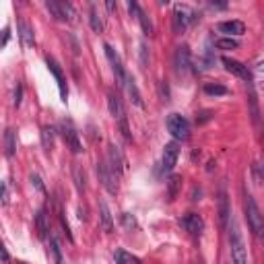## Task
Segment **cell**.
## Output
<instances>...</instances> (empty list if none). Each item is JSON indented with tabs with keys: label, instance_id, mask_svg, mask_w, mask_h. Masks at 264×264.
Returning <instances> with one entry per match:
<instances>
[{
	"label": "cell",
	"instance_id": "cell-45",
	"mask_svg": "<svg viewBox=\"0 0 264 264\" xmlns=\"http://www.w3.org/2000/svg\"><path fill=\"white\" fill-rule=\"evenodd\" d=\"M106 7H108V11H116V9H118V5H116V3H108Z\"/></svg>",
	"mask_w": 264,
	"mask_h": 264
},
{
	"label": "cell",
	"instance_id": "cell-25",
	"mask_svg": "<svg viewBox=\"0 0 264 264\" xmlns=\"http://www.w3.org/2000/svg\"><path fill=\"white\" fill-rule=\"evenodd\" d=\"M54 139H56V128L54 126H44L42 128V145L46 151L54 149Z\"/></svg>",
	"mask_w": 264,
	"mask_h": 264
},
{
	"label": "cell",
	"instance_id": "cell-24",
	"mask_svg": "<svg viewBox=\"0 0 264 264\" xmlns=\"http://www.w3.org/2000/svg\"><path fill=\"white\" fill-rule=\"evenodd\" d=\"M124 87L128 89V95H130V99H132V104L139 106V108H143V106H145V104H143V97H141V93H139V89H137L135 79H132L130 75L126 77V85H124Z\"/></svg>",
	"mask_w": 264,
	"mask_h": 264
},
{
	"label": "cell",
	"instance_id": "cell-28",
	"mask_svg": "<svg viewBox=\"0 0 264 264\" xmlns=\"http://www.w3.org/2000/svg\"><path fill=\"white\" fill-rule=\"evenodd\" d=\"M58 7H60L62 21H66V23H73V21H75V17H77V11H75V7H73L71 3H58Z\"/></svg>",
	"mask_w": 264,
	"mask_h": 264
},
{
	"label": "cell",
	"instance_id": "cell-38",
	"mask_svg": "<svg viewBox=\"0 0 264 264\" xmlns=\"http://www.w3.org/2000/svg\"><path fill=\"white\" fill-rule=\"evenodd\" d=\"M29 180H31V184H33V186H36V190H38V192L46 194V186H44V182H42V178H40L38 174H31V178H29Z\"/></svg>",
	"mask_w": 264,
	"mask_h": 264
},
{
	"label": "cell",
	"instance_id": "cell-3",
	"mask_svg": "<svg viewBox=\"0 0 264 264\" xmlns=\"http://www.w3.org/2000/svg\"><path fill=\"white\" fill-rule=\"evenodd\" d=\"M198 19H201V15H196V11H192L188 5L174 7V31L176 33H184L188 29V25L196 23Z\"/></svg>",
	"mask_w": 264,
	"mask_h": 264
},
{
	"label": "cell",
	"instance_id": "cell-34",
	"mask_svg": "<svg viewBox=\"0 0 264 264\" xmlns=\"http://www.w3.org/2000/svg\"><path fill=\"white\" fill-rule=\"evenodd\" d=\"M46 9L50 11V15L56 19V21H62V15H60V7H58V3L56 0H48L46 3Z\"/></svg>",
	"mask_w": 264,
	"mask_h": 264
},
{
	"label": "cell",
	"instance_id": "cell-39",
	"mask_svg": "<svg viewBox=\"0 0 264 264\" xmlns=\"http://www.w3.org/2000/svg\"><path fill=\"white\" fill-rule=\"evenodd\" d=\"M159 93H161V97L165 99V102L170 99V87L165 85V81H159Z\"/></svg>",
	"mask_w": 264,
	"mask_h": 264
},
{
	"label": "cell",
	"instance_id": "cell-2",
	"mask_svg": "<svg viewBox=\"0 0 264 264\" xmlns=\"http://www.w3.org/2000/svg\"><path fill=\"white\" fill-rule=\"evenodd\" d=\"M246 219H248V225L252 229V234L256 238H262L264 234V217H262V211L256 203V198L252 194H246Z\"/></svg>",
	"mask_w": 264,
	"mask_h": 264
},
{
	"label": "cell",
	"instance_id": "cell-20",
	"mask_svg": "<svg viewBox=\"0 0 264 264\" xmlns=\"http://www.w3.org/2000/svg\"><path fill=\"white\" fill-rule=\"evenodd\" d=\"M36 227H38V236L42 240H46L48 238V231H50V217H48L46 207H42L38 211V215H36Z\"/></svg>",
	"mask_w": 264,
	"mask_h": 264
},
{
	"label": "cell",
	"instance_id": "cell-23",
	"mask_svg": "<svg viewBox=\"0 0 264 264\" xmlns=\"http://www.w3.org/2000/svg\"><path fill=\"white\" fill-rule=\"evenodd\" d=\"M3 143H5V155L11 159V157H15V153H17V139H15V130H11V128H7L5 130V139H3Z\"/></svg>",
	"mask_w": 264,
	"mask_h": 264
},
{
	"label": "cell",
	"instance_id": "cell-12",
	"mask_svg": "<svg viewBox=\"0 0 264 264\" xmlns=\"http://www.w3.org/2000/svg\"><path fill=\"white\" fill-rule=\"evenodd\" d=\"M60 132H62V139H64L66 147L71 149V153H75V155L83 153V145H81V139H79V132L71 124H64L60 128Z\"/></svg>",
	"mask_w": 264,
	"mask_h": 264
},
{
	"label": "cell",
	"instance_id": "cell-5",
	"mask_svg": "<svg viewBox=\"0 0 264 264\" xmlns=\"http://www.w3.org/2000/svg\"><path fill=\"white\" fill-rule=\"evenodd\" d=\"M97 176H99L102 186L108 190V194H112V196L118 194V176L110 170V165L106 161H97Z\"/></svg>",
	"mask_w": 264,
	"mask_h": 264
},
{
	"label": "cell",
	"instance_id": "cell-44",
	"mask_svg": "<svg viewBox=\"0 0 264 264\" xmlns=\"http://www.w3.org/2000/svg\"><path fill=\"white\" fill-rule=\"evenodd\" d=\"M213 9H227V3H211Z\"/></svg>",
	"mask_w": 264,
	"mask_h": 264
},
{
	"label": "cell",
	"instance_id": "cell-31",
	"mask_svg": "<svg viewBox=\"0 0 264 264\" xmlns=\"http://www.w3.org/2000/svg\"><path fill=\"white\" fill-rule=\"evenodd\" d=\"M215 48L217 50H238L240 48V42L234 40V38H219L215 42Z\"/></svg>",
	"mask_w": 264,
	"mask_h": 264
},
{
	"label": "cell",
	"instance_id": "cell-41",
	"mask_svg": "<svg viewBox=\"0 0 264 264\" xmlns=\"http://www.w3.org/2000/svg\"><path fill=\"white\" fill-rule=\"evenodd\" d=\"M211 120V112H201V116H196V122L198 124H205Z\"/></svg>",
	"mask_w": 264,
	"mask_h": 264
},
{
	"label": "cell",
	"instance_id": "cell-14",
	"mask_svg": "<svg viewBox=\"0 0 264 264\" xmlns=\"http://www.w3.org/2000/svg\"><path fill=\"white\" fill-rule=\"evenodd\" d=\"M128 11L132 13V15H135L137 19H139V23H141V29H143V33H145V36H153V33H155V29H153V23H151V19L147 17V13L137 5V3H128Z\"/></svg>",
	"mask_w": 264,
	"mask_h": 264
},
{
	"label": "cell",
	"instance_id": "cell-15",
	"mask_svg": "<svg viewBox=\"0 0 264 264\" xmlns=\"http://www.w3.org/2000/svg\"><path fill=\"white\" fill-rule=\"evenodd\" d=\"M219 219H221V227L227 229L229 227V221H231V207H229V196L225 190L219 192Z\"/></svg>",
	"mask_w": 264,
	"mask_h": 264
},
{
	"label": "cell",
	"instance_id": "cell-29",
	"mask_svg": "<svg viewBox=\"0 0 264 264\" xmlns=\"http://www.w3.org/2000/svg\"><path fill=\"white\" fill-rule=\"evenodd\" d=\"M73 180H75L77 192H79V194H83V192H85V188H87V184H85V172L79 168V165H75V168H73Z\"/></svg>",
	"mask_w": 264,
	"mask_h": 264
},
{
	"label": "cell",
	"instance_id": "cell-37",
	"mask_svg": "<svg viewBox=\"0 0 264 264\" xmlns=\"http://www.w3.org/2000/svg\"><path fill=\"white\" fill-rule=\"evenodd\" d=\"M118 122H120V130H122L124 139H126V141H132V135H130V126H128V120H126V116H124V118H120Z\"/></svg>",
	"mask_w": 264,
	"mask_h": 264
},
{
	"label": "cell",
	"instance_id": "cell-42",
	"mask_svg": "<svg viewBox=\"0 0 264 264\" xmlns=\"http://www.w3.org/2000/svg\"><path fill=\"white\" fill-rule=\"evenodd\" d=\"M0 258H3V262H9V260H11V256H9V252H7V248H5L3 242H0Z\"/></svg>",
	"mask_w": 264,
	"mask_h": 264
},
{
	"label": "cell",
	"instance_id": "cell-36",
	"mask_svg": "<svg viewBox=\"0 0 264 264\" xmlns=\"http://www.w3.org/2000/svg\"><path fill=\"white\" fill-rule=\"evenodd\" d=\"M21 104H23V85L17 83V87H15V95H13V106L19 108Z\"/></svg>",
	"mask_w": 264,
	"mask_h": 264
},
{
	"label": "cell",
	"instance_id": "cell-35",
	"mask_svg": "<svg viewBox=\"0 0 264 264\" xmlns=\"http://www.w3.org/2000/svg\"><path fill=\"white\" fill-rule=\"evenodd\" d=\"M250 106H252V120H254V124H258L260 122V112H258V104H256V95L254 93H250Z\"/></svg>",
	"mask_w": 264,
	"mask_h": 264
},
{
	"label": "cell",
	"instance_id": "cell-30",
	"mask_svg": "<svg viewBox=\"0 0 264 264\" xmlns=\"http://www.w3.org/2000/svg\"><path fill=\"white\" fill-rule=\"evenodd\" d=\"M205 93L207 95H213V97H223L229 93V89L225 85H219V83H207L205 85Z\"/></svg>",
	"mask_w": 264,
	"mask_h": 264
},
{
	"label": "cell",
	"instance_id": "cell-9",
	"mask_svg": "<svg viewBox=\"0 0 264 264\" xmlns=\"http://www.w3.org/2000/svg\"><path fill=\"white\" fill-rule=\"evenodd\" d=\"M221 62H223V66H225L227 73L236 75L238 79H242V81H246V83H252V71L248 69L246 64H242L240 60H234V58H227V56H223Z\"/></svg>",
	"mask_w": 264,
	"mask_h": 264
},
{
	"label": "cell",
	"instance_id": "cell-13",
	"mask_svg": "<svg viewBox=\"0 0 264 264\" xmlns=\"http://www.w3.org/2000/svg\"><path fill=\"white\" fill-rule=\"evenodd\" d=\"M174 66L180 75L188 73L192 69V54H190V48L188 46H180L174 54Z\"/></svg>",
	"mask_w": 264,
	"mask_h": 264
},
{
	"label": "cell",
	"instance_id": "cell-19",
	"mask_svg": "<svg viewBox=\"0 0 264 264\" xmlns=\"http://www.w3.org/2000/svg\"><path fill=\"white\" fill-rule=\"evenodd\" d=\"M19 27V38H21V44L25 48H36V36H33V27L29 23H25L23 19H19L17 23Z\"/></svg>",
	"mask_w": 264,
	"mask_h": 264
},
{
	"label": "cell",
	"instance_id": "cell-6",
	"mask_svg": "<svg viewBox=\"0 0 264 264\" xmlns=\"http://www.w3.org/2000/svg\"><path fill=\"white\" fill-rule=\"evenodd\" d=\"M104 50H106V56H108V60H110V64H112V71H114V77H116L118 87H124V85H126L128 73H126V69H124V64H122L120 56L116 54V50H114L110 44H104Z\"/></svg>",
	"mask_w": 264,
	"mask_h": 264
},
{
	"label": "cell",
	"instance_id": "cell-17",
	"mask_svg": "<svg viewBox=\"0 0 264 264\" xmlns=\"http://www.w3.org/2000/svg\"><path fill=\"white\" fill-rule=\"evenodd\" d=\"M108 110H110V114H112L116 120H120V118H124V116H126L122 99H120V95H118L114 89H110V91H108Z\"/></svg>",
	"mask_w": 264,
	"mask_h": 264
},
{
	"label": "cell",
	"instance_id": "cell-22",
	"mask_svg": "<svg viewBox=\"0 0 264 264\" xmlns=\"http://www.w3.org/2000/svg\"><path fill=\"white\" fill-rule=\"evenodd\" d=\"M48 258L52 264H62V248H60V242L58 238H50V244H48Z\"/></svg>",
	"mask_w": 264,
	"mask_h": 264
},
{
	"label": "cell",
	"instance_id": "cell-11",
	"mask_svg": "<svg viewBox=\"0 0 264 264\" xmlns=\"http://www.w3.org/2000/svg\"><path fill=\"white\" fill-rule=\"evenodd\" d=\"M46 66H48V71L54 75L56 83H58V89H60V99L62 102H66V97H69V89H66V79H64V73L60 69V64L52 58V56H46Z\"/></svg>",
	"mask_w": 264,
	"mask_h": 264
},
{
	"label": "cell",
	"instance_id": "cell-18",
	"mask_svg": "<svg viewBox=\"0 0 264 264\" xmlns=\"http://www.w3.org/2000/svg\"><path fill=\"white\" fill-rule=\"evenodd\" d=\"M99 227H102L106 234H112L114 231V217H112V211H110L106 201L99 203Z\"/></svg>",
	"mask_w": 264,
	"mask_h": 264
},
{
	"label": "cell",
	"instance_id": "cell-43",
	"mask_svg": "<svg viewBox=\"0 0 264 264\" xmlns=\"http://www.w3.org/2000/svg\"><path fill=\"white\" fill-rule=\"evenodd\" d=\"M79 219H81V221H87V209L79 207Z\"/></svg>",
	"mask_w": 264,
	"mask_h": 264
},
{
	"label": "cell",
	"instance_id": "cell-16",
	"mask_svg": "<svg viewBox=\"0 0 264 264\" xmlns=\"http://www.w3.org/2000/svg\"><path fill=\"white\" fill-rule=\"evenodd\" d=\"M217 31H219V33H225V38L244 36L246 25H244L242 21H221V23L217 25Z\"/></svg>",
	"mask_w": 264,
	"mask_h": 264
},
{
	"label": "cell",
	"instance_id": "cell-10",
	"mask_svg": "<svg viewBox=\"0 0 264 264\" xmlns=\"http://www.w3.org/2000/svg\"><path fill=\"white\" fill-rule=\"evenodd\" d=\"M106 163L110 165V170H112L116 176H122V174L126 172V159H124L122 151H120L114 143L108 145V161H106Z\"/></svg>",
	"mask_w": 264,
	"mask_h": 264
},
{
	"label": "cell",
	"instance_id": "cell-7",
	"mask_svg": "<svg viewBox=\"0 0 264 264\" xmlns=\"http://www.w3.org/2000/svg\"><path fill=\"white\" fill-rule=\"evenodd\" d=\"M178 223H180V227L186 231V234H190L192 238H201V236H203L205 221H203L201 217H198L196 213H188V215L180 217Z\"/></svg>",
	"mask_w": 264,
	"mask_h": 264
},
{
	"label": "cell",
	"instance_id": "cell-46",
	"mask_svg": "<svg viewBox=\"0 0 264 264\" xmlns=\"http://www.w3.org/2000/svg\"><path fill=\"white\" fill-rule=\"evenodd\" d=\"M17 264H27V262H17Z\"/></svg>",
	"mask_w": 264,
	"mask_h": 264
},
{
	"label": "cell",
	"instance_id": "cell-27",
	"mask_svg": "<svg viewBox=\"0 0 264 264\" xmlns=\"http://www.w3.org/2000/svg\"><path fill=\"white\" fill-rule=\"evenodd\" d=\"M114 258H116V264H141V260L137 256H132L126 250H116Z\"/></svg>",
	"mask_w": 264,
	"mask_h": 264
},
{
	"label": "cell",
	"instance_id": "cell-4",
	"mask_svg": "<svg viewBox=\"0 0 264 264\" xmlns=\"http://www.w3.org/2000/svg\"><path fill=\"white\" fill-rule=\"evenodd\" d=\"M165 126H168L170 135L176 141H188L190 139V122L182 114H170L168 120H165Z\"/></svg>",
	"mask_w": 264,
	"mask_h": 264
},
{
	"label": "cell",
	"instance_id": "cell-21",
	"mask_svg": "<svg viewBox=\"0 0 264 264\" xmlns=\"http://www.w3.org/2000/svg\"><path fill=\"white\" fill-rule=\"evenodd\" d=\"M165 186H168V201H170V203L176 201L178 194L182 192V176H178V174L170 176L168 182H165Z\"/></svg>",
	"mask_w": 264,
	"mask_h": 264
},
{
	"label": "cell",
	"instance_id": "cell-32",
	"mask_svg": "<svg viewBox=\"0 0 264 264\" xmlns=\"http://www.w3.org/2000/svg\"><path fill=\"white\" fill-rule=\"evenodd\" d=\"M120 221H122L124 229H128V231H132V229H137V227H139V225H137V219L132 217L130 213H122V215H120Z\"/></svg>",
	"mask_w": 264,
	"mask_h": 264
},
{
	"label": "cell",
	"instance_id": "cell-40",
	"mask_svg": "<svg viewBox=\"0 0 264 264\" xmlns=\"http://www.w3.org/2000/svg\"><path fill=\"white\" fill-rule=\"evenodd\" d=\"M9 38H11V29L7 27V29H3V36H0V48L9 42Z\"/></svg>",
	"mask_w": 264,
	"mask_h": 264
},
{
	"label": "cell",
	"instance_id": "cell-8",
	"mask_svg": "<svg viewBox=\"0 0 264 264\" xmlns=\"http://www.w3.org/2000/svg\"><path fill=\"white\" fill-rule=\"evenodd\" d=\"M178 157H180V145L176 141L168 143L163 147V155H161V170L165 174H170L174 168H176V163H178Z\"/></svg>",
	"mask_w": 264,
	"mask_h": 264
},
{
	"label": "cell",
	"instance_id": "cell-26",
	"mask_svg": "<svg viewBox=\"0 0 264 264\" xmlns=\"http://www.w3.org/2000/svg\"><path fill=\"white\" fill-rule=\"evenodd\" d=\"M89 25L95 33H102L104 31V21H102V15H99V11L95 7H91L89 11Z\"/></svg>",
	"mask_w": 264,
	"mask_h": 264
},
{
	"label": "cell",
	"instance_id": "cell-47",
	"mask_svg": "<svg viewBox=\"0 0 264 264\" xmlns=\"http://www.w3.org/2000/svg\"><path fill=\"white\" fill-rule=\"evenodd\" d=\"M196 264H201V262H196Z\"/></svg>",
	"mask_w": 264,
	"mask_h": 264
},
{
	"label": "cell",
	"instance_id": "cell-1",
	"mask_svg": "<svg viewBox=\"0 0 264 264\" xmlns=\"http://www.w3.org/2000/svg\"><path fill=\"white\" fill-rule=\"evenodd\" d=\"M229 252H231V264H250L242 231L234 221H231V234H229Z\"/></svg>",
	"mask_w": 264,
	"mask_h": 264
},
{
	"label": "cell",
	"instance_id": "cell-33",
	"mask_svg": "<svg viewBox=\"0 0 264 264\" xmlns=\"http://www.w3.org/2000/svg\"><path fill=\"white\" fill-rule=\"evenodd\" d=\"M9 198H11V194H9V184H7L5 180H0V205L7 207V205H9Z\"/></svg>",
	"mask_w": 264,
	"mask_h": 264
}]
</instances>
